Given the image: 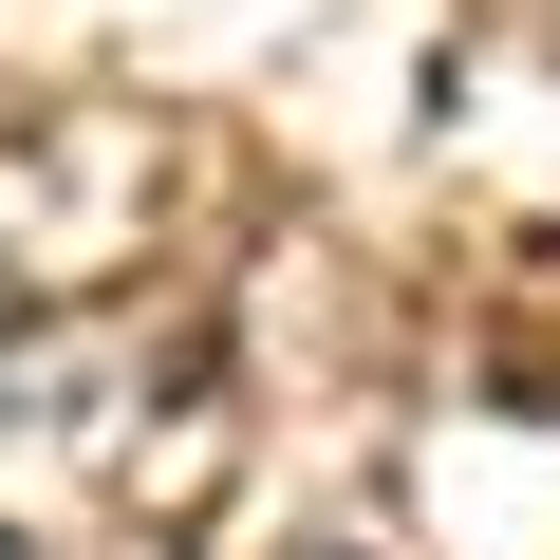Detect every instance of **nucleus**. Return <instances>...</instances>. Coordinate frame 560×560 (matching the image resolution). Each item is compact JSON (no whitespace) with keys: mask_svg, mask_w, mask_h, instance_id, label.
<instances>
[{"mask_svg":"<svg viewBox=\"0 0 560 560\" xmlns=\"http://www.w3.org/2000/svg\"><path fill=\"white\" fill-rule=\"evenodd\" d=\"M0 337H20V261H0Z\"/></svg>","mask_w":560,"mask_h":560,"instance_id":"f03ea898","label":"nucleus"},{"mask_svg":"<svg viewBox=\"0 0 560 560\" xmlns=\"http://www.w3.org/2000/svg\"><path fill=\"white\" fill-rule=\"evenodd\" d=\"M280 560H374V541H280Z\"/></svg>","mask_w":560,"mask_h":560,"instance_id":"f257e3e1","label":"nucleus"}]
</instances>
